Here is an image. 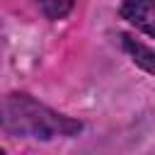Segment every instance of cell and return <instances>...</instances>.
<instances>
[{
	"instance_id": "cell-3",
	"label": "cell",
	"mask_w": 155,
	"mask_h": 155,
	"mask_svg": "<svg viewBox=\"0 0 155 155\" xmlns=\"http://www.w3.org/2000/svg\"><path fill=\"white\" fill-rule=\"evenodd\" d=\"M121 39H124V48L133 56V61L138 65H143L145 70L155 73V51L148 48V46H143V44H138V41H133L131 36H121Z\"/></svg>"
},
{
	"instance_id": "cell-1",
	"label": "cell",
	"mask_w": 155,
	"mask_h": 155,
	"mask_svg": "<svg viewBox=\"0 0 155 155\" xmlns=\"http://www.w3.org/2000/svg\"><path fill=\"white\" fill-rule=\"evenodd\" d=\"M2 128L10 136L51 140V138L80 133L82 124L48 109L46 104L36 102L24 92H12L2 102Z\"/></svg>"
},
{
	"instance_id": "cell-2",
	"label": "cell",
	"mask_w": 155,
	"mask_h": 155,
	"mask_svg": "<svg viewBox=\"0 0 155 155\" xmlns=\"http://www.w3.org/2000/svg\"><path fill=\"white\" fill-rule=\"evenodd\" d=\"M119 12L136 29L155 36V0H124Z\"/></svg>"
},
{
	"instance_id": "cell-4",
	"label": "cell",
	"mask_w": 155,
	"mask_h": 155,
	"mask_svg": "<svg viewBox=\"0 0 155 155\" xmlns=\"http://www.w3.org/2000/svg\"><path fill=\"white\" fill-rule=\"evenodd\" d=\"M39 5H41V12L48 19H63L73 10L75 0H39Z\"/></svg>"
}]
</instances>
